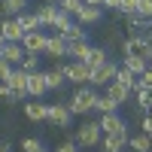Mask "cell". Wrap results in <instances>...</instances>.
Here are the masks:
<instances>
[{"label": "cell", "instance_id": "obj_14", "mask_svg": "<svg viewBox=\"0 0 152 152\" xmlns=\"http://www.w3.org/2000/svg\"><path fill=\"white\" fill-rule=\"evenodd\" d=\"M49 91V88H46V73L40 70V73H31L28 76V97H40V94H46Z\"/></svg>", "mask_w": 152, "mask_h": 152}, {"label": "cell", "instance_id": "obj_8", "mask_svg": "<svg viewBox=\"0 0 152 152\" xmlns=\"http://www.w3.org/2000/svg\"><path fill=\"white\" fill-rule=\"evenodd\" d=\"M46 58H55V64L58 61H64L67 58V40L61 34H49V40H46Z\"/></svg>", "mask_w": 152, "mask_h": 152}, {"label": "cell", "instance_id": "obj_25", "mask_svg": "<svg viewBox=\"0 0 152 152\" xmlns=\"http://www.w3.org/2000/svg\"><path fill=\"white\" fill-rule=\"evenodd\" d=\"M128 146H131V152H152V140L146 134H131L128 137Z\"/></svg>", "mask_w": 152, "mask_h": 152}, {"label": "cell", "instance_id": "obj_44", "mask_svg": "<svg viewBox=\"0 0 152 152\" xmlns=\"http://www.w3.org/2000/svg\"><path fill=\"white\" fill-rule=\"evenodd\" d=\"M0 152H6V149H0Z\"/></svg>", "mask_w": 152, "mask_h": 152}, {"label": "cell", "instance_id": "obj_31", "mask_svg": "<svg viewBox=\"0 0 152 152\" xmlns=\"http://www.w3.org/2000/svg\"><path fill=\"white\" fill-rule=\"evenodd\" d=\"M21 70L24 73H40V55H28L21 61Z\"/></svg>", "mask_w": 152, "mask_h": 152}, {"label": "cell", "instance_id": "obj_6", "mask_svg": "<svg viewBox=\"0 0 152 152\" xmlns=\"http://www.w3.org/2000/svg\"><path fill=\"white\" fill-rule=\"evenodd\" d=\"M70 119L73 113L67 104H46V122L55 125V128H70Z\"/></svg>", "mask_w": 152, "mask_h": 152}, {"label": "cell", "instance_id": "obj_12", "mask_svg": "<svg viewBox=\"0 0 152 152\" xmlns=\"http://www.w3.org/2000/svg\"><path fill=\"white\" fill-rule=\"evenodd\" d=\"M0 55H3L12 67H21V61L28 58V52H24L21 43H3V49H0Z\"/></svg>", "mask_w": 152, "mask_h": 152}, {"label": "cell", "instance_id": "obj_42", "mask_svg": "<svg viewBox=\"0 0 152 152\" xmlns=\"http://www.w3.org/2000/svg\"><path fill=\"white\" fill-rule=\"evenodd\" d=\"M3 43H6V40H3V37H0V49H3Z\"/></svg>", "mask_w": 152, "mask_h": 152}, {"label": "cell", "instance_id": "obj_18", "mask_svg": "<svg viewBox=\"0 0 152 152\" xmlns=\"http://www.w3.org/2000/svg\"><path fill=\"white\" fill-rule=\"evenodd\" d=\"M88 52H91V46H88V40H76V43H67V58L70 61H85Z\"/></svg>", "mask_w": 152, "mask_h": 152}, {"label": "cell", "instance_id": "obj_21", "mask_svg": "<svg viewBox=\"0 0 152 152\" xmlns=\"http://www.w3.org/2000/svg\"><path fill=\"white\" fill-rule=\"evenodd\" d=\"M76 21L79 24H94V21H100V6H82L79 12H76Z\"/></svg>", "mask_w": 152, "mask_h": 152}, {"label": "cell", "instance_id": "obj_2", "mask_svg": "<svg viewBox=\"0 0 152 152\" xmlns=\"http://www.w3.org/2000/svg\"><path fill=\"white\" fill-rule=\"evenodd\" d=\"M94 100H97V91H94V85H79L73 91V97L67 100V107L73 116H85V113H91L94 110Z\"/></svg>", "mask_w": 152, "mask_h": 152}, {"label": "cell", "instance_id": "obj_32", "mask_svg": "<svg viewBox=\"0 0 152 152\" xmlns=\"http://www.w3.org/2000/svg\"><path fill=\"white\" fill-rule=\"evenodd\" d=\"M137 9H140V0H122V9L119 12L131 18V15H137Z\"/></svg>", "mask_w": 152, "mask_h": 152}, {"label": "cell", "instance_id": "obj_9", "mask_svg": "<svg viewBox=\"0 0 152 152\" xmlns=\"http://www.w3.org/2000/svg\"><path fill=\"white\" fill-rule=\"evenodd\" d=\"M0 37H3L6 43H21L24 40V28L18 18H3L0 21Z\"/></svg>", "mask_w": 152, "mask_h": 152}, {"label": "cell", "instance_id": "obj_36", "mask_svg": "<svg viewBox=\"0 0 152 152\" xmlns=\"http://www.w3.org/2000/svg\"><path fill=\"white\" fill-rule=\"evenodd\" d=\"M137 15L152 18V0H140V9H137Z\"/></svg>", "mask_w": 152, "mask_h": 152}, {"label": "cell", "instance_id": "obj_20", "mask_svg": "<svg viewBox=\"0 0 152 152\" xmlns=\"http://www.w3.org/2000/svg\"><path fill=\"white\" fill-rule=\"evenodd\" d=\"M24 116H28L31 122H46V104H40V100H28L24 104Z\"/></svg>", "mask_w": 152, "mask_h": 152}, {"label": "cell", "instance_id": "obj_33", "mask_svg": "<svg viewBox=\"0 0 152 152\" xmlns=\"http://www.w3.org/2000/svg\"><path fill=\"white\" fill-rule=\"evenodd\" d=\"M137 88H152V67L143 76H137ZM137 88H134V91H137Z\"/></svg>", "mask_w": 152, "mask_h": 152}, {"label": "cell", "instance_id": "obj_13", "mask_svg": "<svg viewBox=\"0 0 152 152\" xmlns=\"http://www.w3.org/2000/svg\"><path fill=\"white\" fill-rule=\"evenodd\" d=\"M67 82V73H64V61H58L52 70H46V88L49 91H58L61 85Z\"/></svg>", "mask_w": 152, "mask_h": 152}, {"label": "cell", "instance_id": "obj_3", "mask_svg": "<svg viewBox=\"0 0 152 152\" xmlns=\"http://www.w3.org/2000/svg\"><path fill=\"white\" fill-rule=\"evenodd\" d=\"M70 137L76 140V146H79V149H91V146H100L104 131H100V122H82Z\"/></svg>", "mask_w": 152, "mask_h": 152}, {"label": "cell", "instance_id": "obj_37", "mask_svg": "<svg viewBox=\"0 0 152 152\" xmlns=\"http://www.w3.org/2000/svg\"><path fill=\"white\" fill-rule=\"evenodd\" d=\"M143 134L152 140V116H146V119H143Z\"/></svg>", "mask_w": 152, "mask_h": 152}, {"label": "cell", "instance_id": "obj_38", "mask_svg": "<svg viewBox=\"0 0 152 152\" xmlns=\"http://www.w3.org/2000/svg\"><path fill=\"white\" fill-rule=\"evenodd\" d=\"M104 6H110V9L119 12V9H122V0H104Z\"/></svg>", "mask_w": 152, "mask_h": 152}, {"label": "cell", "instance_id": "obj_24", "mask_svg": "<svg viewBox=\"0 0 152 152\" xmlns=\"http://www.w3.org/2000/svg\"><path fill=\"white\" fill-rule=\"evenodd\" d=\"M113 82H119L122 88H128V91H134V88H137V76L128 70V67H119L116 70V79H113Z\"/></svg>", "mask_w": 152, "mask_h": 152}, {"label": "cell", "instance_id": "obj_34", "mask_svg": "<svg viewBox=\"0 0 152 152\" xmlns=\"http://www.w3.org/2000/svg\"><path fill=\"white\" fill-rule=\"evenodd\" d=\"M55 152H79V146H76L73 137H67L64 143H58V149H55Z\"/></svg>", "mask_w": 152, "mask_h": 152}, {"label": "cell", "instance_id": "obj_40", "mask_svg": "<svg viewBox=\"0 0 152 152\" xmlns=\"http://www.w3.org/2000/svg\"><path fill=\"white\" fill-rule=\"evenodd\" d=\"M146 61H149V67H152V49H149V55H146Z\"/></svg>", "mask_w": 152, "mask_h": 152}, {"label": "cell", "instance_id": "obj_22", "mask_svg": "<svg viewBox=\"0 0 152 152\" xmlns=\"http://www.w3.org/2000/svg\"><path fill=\"white\" fill-rule=\"evenodd\" d=\"M18 21H21V28H24V34H31V31H43V21H40V15L37 12H21L18 15Z\"/></svg>", "mask_w": 152, "mask_h": 152}, {"label": "cell", "instance_id": "obj_28", "mask_svg": "<svg viewBox=\"0 0 152 152\" xmlns=\"http://www.w3.org/2000/svg\"><path fill=\"white\" fill-rule=\"evenodd\" d=\"M94 110L100 113V116H107V113H116V110H119V104H113V100H110L107 94H97V100H94Z\"/></svg>", "mask_w": 152, "mask_h": 152}, {"label": "cell", "instance_id": "obj_26", "mask_svg": "<svg viewBox=\"0 0 152 152\" xmlns=\"http://www.w3.org/2000/svg\"><path fill=\"white\" fill-rule=\"evenodd\" d=\"M110 61V55H107V49H100V46H91V52H88V58H85V64L88 67H100V64H107Z\"/></svg>", "mask_w": 152, "mask_h": 152}, {"label": "cell", "instance_id": "obj_11", "mask_svg": "<svg viewBox=\"0 0 152 152\" xmlns=\"http://www.w3.org/2000/svg\"><path fill=\"white\" fill-rule=\"evenodd\" d=\"M116 70H119V64H113V61L94 67V70H91V85H110L113 79H116Z\"/></svg>", "mask_w": 152, "mask_h": 152}, {"label": "cell", "instance_id": "obj_16", "mask_svg": "<svg viewBox=\"0 0 152 152\" xmlns=\"http://www.w3.org/2000/svg\"><path fill=\"white\" fill-rule=\"evenodd\" d=\"M28 76L31 73H24L21 67H15L9 73V79H6V85L12 88V91H18V94H28Z\"/></svg>", "mask_w": 152, "mask_h": 152}, {"label": "cell", "instance_id": "obj_41", "mask_svg": "<svg viewBox=\"0 0 152 152\" xmlns=\"http://www.w3.org/2000/svg\"><path fill=\"white\" fill-rule=\"evenodd\" d=\"M46 3H61V0H46Z\"/></svg>", "mask_w": 152, "mask_h": 152}, {"label": "cell", "instance_id": "obj_39", "mask_svg": "<svg viewBox=\"0 0 152 152\" xmlns=\"http://www.w3.org/2000/svg\"><path fill=\"white\" fill-rule=\"evenodd\" d=\"M88 6H104V0H85Z\"/></svg>", "mask_w": 152, "mask_h": 152}, {"label": "cell", "instance_id": "obj_29", "mask_svg": "<svg viewBox=\"0 0 152 152\" xmlns=\"http://www.w3.org/2000/svg\"><path fill=\"white\" fill-rule=\"evenodd\" d=\"M82 6H85V0H61V3H58V9L67 12V15H73V18H76V12H79Z\"/></svg>", "mask_w": 152, "mask_h": 152}, {"label": "cell", "instance_id": "obj_4", "mask_svg": "<svg viewBox=\"0 0 152 152\" xmlns=\"http://www.w3.org/2000/svg\"><path fill=\"white\" fill-rule=\"evenodd\" d=\"M149 49H152V34H131L128 40L122 43V52L125 55H140V58H146Z\"/></svg>", "mask_w": 152, "mask_h": 152}, {"label": "cell", "instance_id": "obj_35", "mask_svg": "<svg viewBox=\"0 0 152 152\" xmlns=\"http://www.w3.org/2000/svg\"><path fill=\"white\" fill-rule=\"evenodd\" d=\"M12 70H15V67H12V64H9V61H6L3 55H0V79H3V82H6V79H9V73H12Z\"/></svg>", "mask_w": 152, "mask_h": 152}, {"label": "cell", "instance_id": "obj_10", "mask_svg": "<svg viewBox=\"0 0 152 152\" xmlns=\"http://www.w3.org/2000/svg\"><path fill=\"white\" fill-rule=\"evenodd\" d=\"M46 40H49V34L31 31V34H24L21 46H24V52H28V55H40V52H46Z\"/></svg>", "mask_w": 152, "mask_h": 152}, {"label": "cell", "instance_id": "obj_1", "mask_svg": "<svg viewBox=\"0 0 152 152\" xmlns=\"http://www.w3.org/2000/svg\"><path fill=\"white\" fill-rule=\"evenodd\" d=\"M37 15H40L43 28H52L55 34H64L67 24H70V15H67V12H61L58 3H43V6H37Z\"/></svg>", "mask_w": 152, "mask_h": 152}, {"label": "cell", "instance_id": "obj_17", "mask_svg": "<svg viewBox=\"0 0 152 152\" xmlns=\"http://www.w3.org/2000/svg\"><path fill=\"white\" fill-rule=\"evenodd\" d=\"M131 134H116V137H104L100 140V152H125Z\"/></svg>", "mask_w": 152, "mask_h": 152}, {"label": "cell", "instance_id": "obj_30", "mask_svg": "<svg viewBox=\"0 0 152 152\" xmlns=\"http://www.w3.org/2000/svg\"><path fill=\"white\" fill-rule=\"evenodd\" d=\"M21 152H46V143L37 137H24L21 140Z\"/></svg>", "mask_w": 152, "mask_h": 152}, {"label": "cell", "instance_id": "obj_5", "mask_svg": "<svg viewBox=\"0 0 152 152\" xmlns=\"http://www.w3.org/2000/svg\"><path fill=\"white\" fill-rule=\"evenodd\" d=\"M64 73H67V82L91 85V67L85 61H64Z\"/></svg>", "mask_w": 152, "mask_h": 152}, {"label": "cell", "instance_id": "obj_19", "mask_svg": "<svg viewBox=\"0 0 152 152\" xmlns=\"http://www.w3.org/2000/svg\"><path fill=\"white\" fill-rule=\"evenodd\" d=\"M122 67H128L134 76H143V73L149 70V61H146V58H140V55H125Z\"/></svg>", "mask_w": 152, "mask_h": 152}, {"label": "cell", "instance_id": "obj_23", "mask_svg": "<svg viewBox=\"0 0 152 152\" xmlns=\"http://www.w3.org/2000/svg\"><path fill=\"white\" fill-rule=\"evenodd\" d=\"M107 97L113 100V104H119V107H122L125 100L131 97V91H128V88H122L119 82H110V85H107Z\"/></svg>", "mask_w": 152, "mask_h": 152}, {"label": "cell", "instance_id": "obj_27", "mask_svg": "<svg viewBox=\"0 0 152 152\" xmlns=\"http://www.w3.org/2000/svg\"><path fill=\"white\" fill-rule=\"evenodd\" d=\"M61 37H64V40H67V43H76V40H85V37H88V34L82 31V24H79V21H70V24H67V31H64V34H61Z\"/></svg>", "mask_w": 152, "mask_h": 152}, {"label": "cell", "instance_id": "obj_43", "mask_svg": "<svg viewBox=\"0 0 152 152\" xmlns=\"http://www.w3.org/2000/svg\"><path fill=\"white\" fill-rule=\"evenodd\" d=\"M146 116H152V110H149V113H146Z\"/></svg>", "mask_w": 152, "mask_h": 152}, {"label": "cell", "instance_id": "obj_7", "mask_svg": "<svg viewBox=\"0 0 152 152\" xmlns=\"http://www.w3.org/2000/svg\"><path fill=\"white\" fill-rule=\"evenodd\" d=\"M100 131H104V137H116V134H128V125H125V119L119 116V113H107V116H100Z\"/></svg>", "mask_w": 152, "mask_h": 152}, {"label": "cell", "instance_id": "obj_15", "mask_svg": "<svg viewBox=\"0 0 152 152\" xmlns=\"http://www.w3.org/2000/svg\"><path fill=\"white\" fill-rule=\"evenodd\" d=\"M21 12H28V0H3L0 3V15L3 18H18Z\"/></svg>", "mask_w": 152, "mask_h": 152}]
</instances>
